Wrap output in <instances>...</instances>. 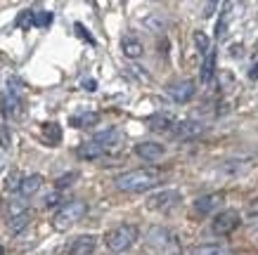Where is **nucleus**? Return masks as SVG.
I'll return each instance as SVG.
<instances>
[{"mask_svg": "<svg viewBox=\"0 0 258 255\" xmlns=\"http://www.w3.org/2000/svg\"><path fill=\"white\" fill-rule=\"evenodd\" d=\"M213 10H218V3H209V5H204V17H211Z\"/></svg>", "mask_w": 258, "mask_h": 255, "instance_id": "obj_33", "label": "nucleus"}, {"mask_svg": "<svg viewBox=\"0 0 258 255\" xmlns=\"http://www.w3.org/2000/svg\"><path fill=\"white\" fill-rule=\"evenodd\" d=\"M24 210H29V206H26V201H22V199H17V201L10 203V217L19 215V213H24Z\"/></svg>", "mask_w": 258, "mask_h": 255, "instance_id": "obj_32", "label": "nucleus"}, {"mask_svg": "<svg viewBox=\"0 0 258 255\" xmlns=\"http://www.w3.org/2000/svg\"><path fill=\"white\" fill-rule=\"evenodd\" d=\"M76 154H79V158H83V161H97V158L104 156V147H100L97 142H83V144L76 149Z\"/></svg>", "mask_w": 258, "mask_h": 255, "instance_id": "obj_17", "label": "nucleus"}, {"mask_svg": "<svg viewBox=\"0 0 258 255\" xmlns=\"http://www.w3.org/2000/svg\"><path fill=\"white\" fill-rule=\"evenodd\" d=\"M40 135L47 142V147H57L62 142V128H59V123H43Z\"/></svg>", "mask_w": 258, "mask_h": 255, "instance_id": "obj_20", "label": "nucleus"}, {"mask_svg": "<svg viewBox=\"0 0 258 255\" xmlns=\"http://www.w3.org/2000/svg\"><path fill=\"white\" fill-rule=\"evenodd\" d=\"M161 182V173L154 168H135V170H128V173H121L114 185H116L118 192H125V194H142V192H149L159 187Z\"/></svg>", "mask_w": 258, "mask_h": 255, "instance_id": "obj_1", "label": "nucleus"}, {"mask_svg": "<svg viewBox=\"0 0 258 255\" xmlns=\"http://www.w3.org/2000/svg\"><path fill=\"white\" fill-rule=\"evenodd\" d=\"M206 128H209V125L202 123V121H180V123L173 125V135L178 139H192V137H197V135L206 132Z\"/></svg>", "mask_w": 258, "mask_h": 255, "instance_id": "obj_7", "label": "nucleus"}, {"mask_svg": "<svg viewBox=\"0 0 258 255\" xmlns=\"http://www.w3.org/2000/svg\"><path fill=\"white\" fill-rule=\"evenodd\" d=\"M121 137V132L116 130V128H109V130H104V132H100L97 137L93 139V142H97L100 147H109V144H116V139Z\"/></svg>", "mask_w": 258, "mask_h": 255, "instance_id": "obj_23", "label": "nucleus"}, {"mask_svg": "<svg viewBox=\"0 0 258 255\" xmlns=\"http://www.w3.org/2000/svg\"><path fill=\"white\" fill-rule=\"evenodd\" d=\"M0 255H5V248H3V246H0Z\"/></svg>", "mask_w": 258, "mask_h": 255, "instance_id": "obj_37", "label": "nucleus"}, {"mask_svg": "<svg viewBox=\"0 0 258 255\" xmlns=\"http://www.w3.org/2000/svg\"><path fill=\"white\" fill-rule=\"evenodd\" d=\"M121 50H123V54L128 59H138V57H142V52H145V45H142V40H138L135 36H125V38H121Z\"/></svg>", "mask_w": 258, "mask_h": 255, "instance_id": "obj_15", "label": "nucleus"}, {"mask_svg": "<svg viewBox=\"0 0 258 255\" xmlns=\"http://www.w3.org/2000/svg\"><path fill=\"white\" fill-rule=\"evenodd\" d=\"M83 88H86V90H90V93H93V90H97V83H95L93 78H88V80H83Z\"/></svg>", "mask_w": 258, "mask_h": 255, "instance_id": "obj_34", "label": "nucleus"}, {"mask_svg": "<svg viewBox=\"0 0 258 255\" xmlns=\"http://www.w3.org/2000/svg\"><path fill=\"white\" fill-rule=\"evenodd\" d=\"M88 213V203L81 201V199H74V201H67L62 208L55 213L52 217V227H55L57 232H67L71 229L76 222H81Z\"/></svg>", "mask_w": 258, "mask_h": 255, "instance_id": "obj_3", "label": "nucleus"}, {"mask_svg": "<svg viewBox=\"0 0 258 255\" xmlns=\"http://www.w3.org/2000/svg\"><path fill=\"white\" fill-rule=\"evenodd\" d=\"M0 111H3V116L5 118H19L24 114L22 109V100L12 93H5L0 95Z\"/></svg>", "mask_w": 258, "mask_h": 255, "instance_id": "obj_10", "label": "nucleus"}, {"mask_svg": "<svg viewBox=\"0 0 258 255\" xmlns=\"http://www.w3.org/2000/svg\"><path fill=\"white\" fill-rule=\"evenodd\" d=\"M249 78L251 80H258V62L251 66V71H249Z\"/></svg>", "mask_w": 258, "mask_h": 255, "instance_id": "obj_36", "label": "nucleus"}, {"mask_svg": "<svg viewBox=\"0 0 258 255\" xmlns=\"http://www.w3.org/2000/svg\"><path fill=\"white\" fill-rule=\"evenodd\" d=\"M10 144H12V135H10L8 125L0 123V147H3V149H10Z\"/></svg>", "mask_w": 258, "mask_h": 255, "instance_id": "obj_30", "label": "nucleus"}, {"mask_svg": "<svg viewBox=\"0 0 258 255\" xmlns=\"http://www.w3.org/2000/svg\"><path fill=\"white\" fill-rule=\"evenodd\" d=\"M220 203H223V192H213V194H204L195 201V210L199 215H209L213 210L218 208Z\"/></svg>", "mask_w": 258, "mask_h": 255, "instance_id": "obj_11", "label": "nucleus"}, {"mask_svg": "<svg viewBox=\"0 0 258 255\" xmlns=\"http://www.w3.org/2000/svg\"><path fill=\"white\" fill-rule=\"evenodd\" d=\"M52 24V12H47V10H40V12H33V26H38V29H45Z\"/></svg>", "mask_w": 258, "mask_h": 255, "instance_id": "obj_25", "label": "nucleus"}, {"mask_svg": "<svg viewBox=\"0 0 258 255\" xmlns=\"http://www.w3.org/2000/svg\"><path fill=\"white\" fill-rule=\"evenodd\" d=\"M74 29H76V36H81V38L86 40V43H90V45H95V38H93V36H90V33H88V29H86V26H83V24H79V22H76V24H74Z\"/></svg>", "mask_w": 258, "mask_h": 255, "instance_id": "obj_31", "label": "nucleus"}, {"mask_svg": "<svg viewBox=\"0 0 258 255\" xmlns=\"http://www.w3.org/2000/svg\"><path fill=\"white\" fill-rule=\"evenodd\" d=\"M79 180V173L76 170H71V173H67V175H62V178H57V182H55V187L62 192V189H67V187H71L74 182Z\"/></svg>", "mask_w": 258, "mask_h": 255, "instance_id": "obj_27", "label": "nucleus"}, {"mask_svg": "<svg viewBox=\"0 0 258 255\" xmlns=\"http://www.w3.org/2000/svg\"><path fill=\"white\" fill-rule=\"evenodd\" d=\"M19 185H22V175L17 170H12L8 175V180H5V187H8L10 192H15V189H19Z\"/></svg>", "mask_w": 258, "mask_h": 255, "instance_id": "obj_29", "label": "nucleus"}, {"mask_svg": "<svg viewBox=\"0 0 258 255\" xmlns=\"http://www.w3.org/2000/svg\"><path fill=\"white\" fill-rule=\"evenodd\" d=\"M187 255H232V248L225 243H197L187 250Z\"/></svg>", "mask_w": 258, "mask_h": 255, "instance_id": "obj_13", "label": "nucleus"}, {"mask_svg": "<svg viewBox=\"0 0 258 255\" xmlns=\"http://www.w3.org/2000/svg\"><path fill=\"white\" fill-rule=\"evenodd\" d=\"M249 168H251L249 158H237V161H225L223 163V165H220V173L227 175V178H239V175H244Z\"/></svg>", "mask_w": 258, "mask_h": 255, "instance_id": "obj_14", "label": "nucleus"}, {"mask_svg": "<svg viewBox=\"0 0 258 255\" xmlns=\"http://www.w3.org/2000/svg\"><path fill=\"white\" fill-rule=\"evenodd\" d=\"M31 217H33L31 210H24V213H19V215H12V217L8 220V229H10L12 234H19L22 229H26V227H29Z\"/></svg>", "mask_w": 258, "mask_h": 255, "instance_id": "obj_21", "label": "nucleus"}, {"mask_svg": "<svg viewBox=\"0 0 258 255\" xmlns=\"http://www.w3.org/2000/svg\"><path fill=\"white\" fill-rule=\"evenodd\" d=\"M147 123L152 130H157V132H166V130H173V118L168 116V114H154V116H149L147 118Z\"/></svg>", "mask_w": 258, "mask_h": 255, "instance_id": "obj_22", "label": "nucleus"}, {"mask_svg": "<svg viewBox=\"0 0 258 255\" xmlns=\"http://www.w3.org/2000/svg\"><path fill=\"white\" fill-rule=\"evenodd\" d=\"M213 76H216V52L209 50L204 54V64H202V83L204 85H211Z\"/></svg>", "mask_w": 258, "mask_h": 255, "instance_id": "obj_19", "label": "nucleus"}, {"mask_svg": "<svg viewBox=\"0 0 258 255\" xmlns=\"http://www.w3.org/2000/svg\"><path fill=\"white\" fill-rule=\"evenodd\" d=\"M147 248L154 255H180L182 248H180V239L175 236V232H171L168 227H149L147 236Z\"/></svg>", "mask_w": 258, "mask_h": 255, "instance_id": "obj_2", "label": "nucleus"}, {"mask_svg": "<svg viewBox=\"0 0 258 255\" xmlns=\"http://www.w3.org/2000/svg\"><path fill=\"white\" fill-rule=\"evenodd\" d=\"M195 45L202 54H206L209 50H211V40H209V36H206L204 31H195Z\"/></svg>", "mask_w": 258, "mask_h": 255, "instance_id": "obj_26", "label": "nucleus"}, {"mask_svg": "<svg viewBox=\"0 0 258 255\" xmlns=\"http://www.w3.org/2000/svg\"><path fill=\"white\" fill-rule=\"evenodd\" d=\"M33 26V10H22L19 17H17V29H22V31H29Z\"/></svg>", "mask_w": 258, "mask_h": 255, "instance_id": "obj_24", "label": "nucleus"}, {"mask_svg": "<svg viewBox=\"0 0 258 255\" xmlns=\"http://www.w3.org/2000/svg\"><path fill=\"white\" fill-rule=\"evenodd\" d=\"M135 154L145 161H159L166 154V149L159 142H140V144H135Z\"/></svg>", "mask_w": 258, "mask_h": 255, "instance_id": "obj_12", "label": "nucleus"}, {"mask_svg": "<svg viewBox=\"0 0 258 255\" xmlns=\"http://www.w3.org/2000/svg\"><path fill=\"white\" fill-rule=\"evenodd\" d=\"M249 215H258V196L253 199V203L249 206Z\"/></svg>", "mask_w": 258, "mask_h": 255, "instance_id": "obj_35", "label": "nucleus"}, {"mask_svg": "<svg viewBox=\"0 0 258 255\" xmlns=\"http://www.w3.org/2000/svg\"><path fill=\"white\" fill-rule=\"evenodd\" d=\"M45 208H55V206H59V203H62V192H59V189H55V192H50L45 196Z\"/></svg>", "mask_w": 258, "mask_h": 255, "instance_id": "obj_28", "label": "nucleus"}, {"mask_svg": "<svg viewBox=\"0 0 258 255\" xmlns=\"http://www.w3.org/2000/svg\"><path fill=\"white\" fill-rule=\"evenodd\" d=\"M138 236H140V229L135 224L125 222L104 234V243H107V248H109L111 253H123V250H128L138 241Z\"/></svg>", "mask_w": 258, "mask_h": 255, "instance_id": "obj_4", "label": "nucleus"}, {"mask_svg": "<svg viewBox=\"0 0 258 255\" xmlns=\"http://www.w3.org/2000/svg\"><path fill=\"white\" fill-rule=\"evenodd\" d=\"M97 248V236L95 234H81L71 241L69 255H93Z\"/></svg>", "mask_w": 258, "mask_h": 255, "instance_id": "obj_9", "label": "nucleus"}, {"mask_svg": "<svg viewBox=\"0 0 258 255\" xmlns=\"http://www.w3.org/2000/svg\"><path fill=\"white\" fill-rule=\"evenodd\" d=\"M43 182H45V180H43V175H38V173H33V175H29V178H22L19 194H22L24 199H29V196H33V194L43 187Z\"/></svg>", "mask_w": 258, "mask_h": 255, "instance_id": "obj_16", "label": "nucleus"}, {"mask_svg": "<svg viewBox=\"0 0 258 255\" xmlns=\"http://www.w3.org/2000/svg\"><path fill=\"white\" fill-rule=\"evenodd\" d=\"M166 90H168V95H171L175 102L185 104V102H189L195 97L197 85H195V80H178V83H171Z\"/></svg>", "mask_w": 258, "mask_h": 255, "instance_id": "obj_8", "label": "nucleus"}, {"mask_svg": "<svg viewBox=\"0 0 258 255\" xmlns=\"http://www.w3.org/2000/svg\"><path fill=\"white\" fill-rule=\"evenodd\" d=\"M69 123L74 128H93L100 123V114L97 111H81V114H74L69 118Z\"/></svg>", "mask_w": 258, "mask_h": 255, "instance_id": "obj_18", "label": "nucleus"}, {"mask_svg": "<svg viewBox=\"0 0 258 255\" xmlns=\"http://www.w3.org/2000/svg\"><path fill=\"white\" fill-rule=\"evenodd\" d=\"M182 201V194L178 189H161V192L152 194L147 199V208L154 213H168L171 208H175Z\"/></svg>", "mask_w": 258, "mask_h": 255, "instance_id": "obj_5", "label": "nucleus"}, {"mask_svg": "<svg viewBox=\"0 0 258 255\" xmlns=\"http://www.w3.org/2000/svg\"><path fill=\"white\" fill-rule=\"evenodd\" d=\"M242 224V217H239V213H237L235 208H225L220 210L218 215L213 217L211 222V232L218 234V236H225V234H232Z\"/></svg>", "mask_w": 258, "mask_h": 255, "instance_id": "obj_6", "label": "nucleus"}]
</instances>
